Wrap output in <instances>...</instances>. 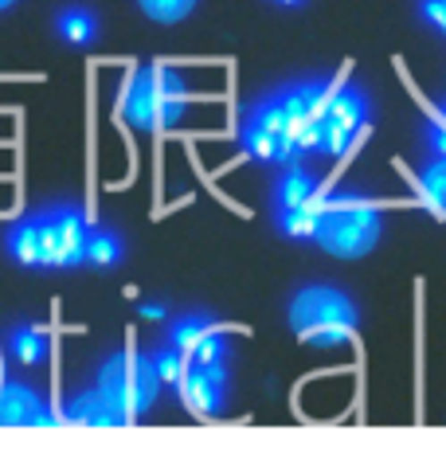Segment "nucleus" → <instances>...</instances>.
<instances>
[{"label":"nucleus","mask_w":446,"mask_h":458,"mask_svg":"<svg viewBox=\"0 0 446 458\" xmlns=\"http://www.w3.org/2000/svg\"><path fill=\"white\" fill-rule=\"evenodd\" d=\"M329 82H294L243 114L240 145L258 165H294L314 153V122Z\"/></svg>","instance_id":"obj_1"},{"label":"nucleus","mask_w":446,"mask_h":458,"mask_svg":"<svg viewBox=\"0 0 446 458\" xmlns=\"http://www.w3.org/2000/svg\"><path fill=\"white\" fill-rule=\"evenodd\" d=\"M87 232L90 224L75 204L44 208L8 227L4 251L20 267H79L87 251Z\"/></svg>","instance_id":"obj_2"},{"label":"nucleus","mask_w":446,"mask_h":458,"mask_svg":"<svg viewBox=\"0 0 446 458\" xmlns=\"http://www.w3.org/2000/svg\"><path fill=\"white\" fill-rule=\"evenodd\" d=\"M383 235V212L372 196L349 189V192H329L325 208L317 220V247L333 259H360L380 243Z\"/></svg>","instance_id":"obj_3"},{"label":"nucleus","mask_w":446,"mask_h":458,"mask_svg":"<svg viewBox=\"0 0 446 458\" xmlns=\"http://www.w3.org/2000/svg\"><path fill=\"white\" fill-rule=\"evenodd\" d=\"M192 106L189 82L173 67H141L122 90V118L133 130H173Z\"/></svg>","instance_id":"obj_4"},{"label":"nucleus","mask_w":446,"mask_h":458,"mask_svg":"<svg viewBox=\"0 0 446 458\" xmlns=\"http://www.w3.org/2000/svg\"><path fill=\"white\" fill-rule=\"evenodd\" d=\"M360 326L357 301L337 286H306L290 301V329L309 345H341Z\"/></svg>","instance_id":"obj_5"},{"label":"nucleus","mask_w":446,"mask_h":458,"mask_svg":"<svg viewBox=\"0 0 446 458\" xmlns=\"http://www.w3.org/2000/svg\"><path fill=\"white\" fill-rule=\"evenodd\" d=\"M372 118V98L360 87H349V82H329L325 102L317 110L314 122V153H325V157H345V153L365 138Z\"/></svg>","instance_id":"obj_6"},{"label":"nucleus","mask_w":446,"mask_h":458,"mask_svg":"<svg viewBox=\"0 0 446 458\" xmlns=\"http://www.w3.org/2000/svg\"><path fill=\"white\" fill-rule=\"evenodd\" d=\"M271 200H274L278 232L290 235V239H314L329 192L314 169H306L302 161H294V165H282V176L274 181Z\"/></svg>","instance_id":"obj_7"},{"label":"nucleus","mask_w":446,"mask_h":458,"mask_svg":"<svg viewBox=\"0 0 446 458\" xmlns=\"http://www.w3.org/2000/svg\"><path fill=\"white\" fill-rule=\"evenodd\" d=\"M98 388L106 392V400L118 408L126 420H138L157 403L161 380L153 377L145 352H114L98 372Z\"/></svg>","instance_id":"obj_8"},{"label":"nucleus","mask_w":446,"mask_h":458,"mask_svg":"<svg viewBox=\"0 0 446 458\" xmlns=\"http://www.w3.org/2000/svg\"><path fill=\"white\" fill-rule=\"evenodd\" d=\"M184 408L192 415H220L227 408V395H231V372H227V360H189L184 364V377L176 384Z\"/></svg>","instance_id":"obj_9"},{"label":"nucleus","mask_w":446,"mask_h":458,"mask_svg":"<svg viewBox=\"0 0 446 458\" xmlns=\"http://www.w3.org/2000/svg\"><path fill=\"white\" fill-rule=\"evenodd\" d=\"M169 345L184 352V360H227L231 357V337L212 314H184L173 321Z\"/></svg>","instance_id":"obj_10"},{"label":"nucleus","mask_w":446,"mask_h":458,"mask_svg":"<svg viewBox=\"0 0 446 458\" xmlns=\"http://www.w3.org/2000/svg\"><path fill=\"white\" fill-rule=\"evenodd\" d=\"M63 415L51 411V403L28 384L0 380V427H51Z\"/></svg>","instance_id":"obj_11"},{"label":"nucleus","mask_w":446,"mask_h":458,"mask_svg":"<svg viewBox=\"0 0 446 458\" xmlns=\"http://www.w3.org/2000/svg\"><path fill=\"white\" fill-rule=\"evenodd\" d=\"M63 420L71 423H82V427H122L130 423L114 403L106 400V392L95 388V392H82L79 400H71V408L63 411Z\"/></svg>","instance_id":"obj_12"},{"label":"nucleus","mask_w":446,"mask_h":458,"mask_svg":"<svg viewBox=\"0 0 446 458\" xmlns=\"http://www.w3.org/2000/svg\"><path fill=\"white\" fill-rule=\"evenodd\" d=\"M55 32L71 47H87V44H95V36H98V16L82 4H71L55 16Z\"/></svg>","instance_id":"obj_13"},{"label":"nucleus","mask_w":446,"mask_h":458,"mask_svg":"<svg viewBox=\"0 0 446 458\" xmlns=\"http://www.w3.org/2000/svg\"><path fill=\"white\" fill-rule=\"evenodd\" d=\"M8 352H13L20 364H28V369L44 364V360L51 357V337H47V329H39V326H16L13 337H8Z\"/></svg>","instance_id":"obj_14"},{"label":"nucleus","mask_w":446,"mask_h":458,"mask_svg":"<svg viewBox=\"0 0 446 458\" xmlns=\"http://www.w3.org/2000/svg\"><path fill=\"white\" fill-rule=\"evenodd\" d=\"M122 255H126V243L114 227H90L87 232V251H82V263L90 267H118Z\"/></svg>","instance_id":"obj_15"},{"label":"nucleus","mask_w":446,"mask_h":458,"mask_svg":"<svg viewBox=\"0 0 446 458\" xmlns=\"http://www.w3.org/2000/svg\"><path fill=\"white\" fill-rule=\"evenodd\" d=\"M419 196L434 216H446V157H434L419 176Z\"/></svg>","instance_id":"obj_16"},{"label":"nucleus","mask_w":446,"mask_h":458,"mask_svg":"<svg viewBox=\"0 0 446 458\" xmlns=\"http://www.w3.org/2000/svg\"><path fill=\"white\" fill-rule=\"evenodd\" d=\"M145 360H149L153 377L161 380V388H164V384H173V388H176V384H181V377H184V364H189V360H184V352L176 349V345L149 349V352H145Z\"/></svg>","instance_id":"obj_17"},{"label":"nucleus","mask_w":446,"mask_h":458,"mask_svg":"<svg viewBox=\"0 0 446 458\" xmlns=\"http://www.w3.org/2000/svg\"><path fill=\"white\" fill-rule=\"evenodd\" d=\"M141 13L149 20H157V24H181L184 16H192L196 0H138Z\"/></svg>","instance_id":"obj_18"},{"label":"nucleus","mask_w":446,"mask_h":458,"mask_svg":"<svg viewBox=\"0 0 446 458\" xmlns=\"http://www.w3.org/2000/svg\"><path fill=\"white\" fill-rule=\"evenodd\" d=\"M423 133H427V149L434 153V157H446V102L431 110L427 130H423Z\"/></svg>","instance_id":"obj_19"},{"label":"nucleus","mask_w":446,"mask_h":458,"mask_svg":"<svg viewBox=\"0 0 446 458\" xmlns=\"http://www.w3.org/2000/svg\"><path fill=\"white\" fill-rule=\"evenodd\" d=\"M419 13H423V20H427L434 32L446 36V0H419Z\"/></svg>","instance_id":"obj_20"},{"label":"nucleus","mask_w":446,"mask_h":458,"mask_svg":"<svg viewBox=\"0 0 446 458\" xmlns=\"http://www.w3.org/2000/svg\"><path fill=\"white\" fill-rule=\"evenodd\" d=\"M141 314H145V318H169V310H164L161 301H145V306H141Z\"/></svg>","instance_id":"obj_21"},{"label":"nucleus","mask_w":446,"mask_h":458,"mask_svg":"<svg viewBox=\"0 0 446 458\" xmlns=\"http://www.w3.org/2000/svg\"><path fill=\"white\" fill-rule=\"evenodd\" d=\"M274 4H282V8H298V4H306V0H274Z\"/></svg>","instance_id":"obj_22"},{"label":"nucleus","mask_w":446,"mask_h":458,"mask_svg":"<svg viewBox=\"0 0 446 458\" xmlns=\"http://www.w3.org/2000/svg\"><path fill=\"white\" fill-rule=\"evenodd\" d=\"M16 4V0H0V13H4V8H13Z\"/></svg>","instance_id":"obj_23"}]
</instances>
